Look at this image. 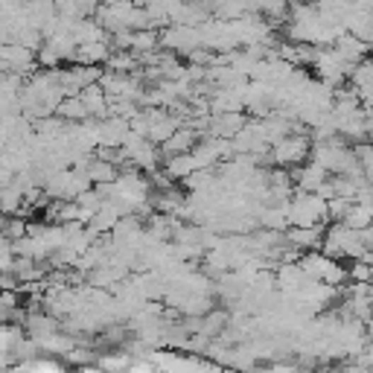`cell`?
Returning <instances> with one entry per match:
<instances>
[{"instance_id": "1", "label": "cell", "mask_w": 373, "mask_h": 373, "mask_svg": "<svg viewBox=\"0 0 373 373\" xmlns=\"http://www.w3.org/2000/svg\"><path fill=\"white\" fill-rule=\"evenodd\" d=\"M301 265H304V271L309 275V280H324V283H330V286H338V283H344V277H347V271L335 263V257H330V254H306L304 260H301Z\"/></svg>"}, {"instance_id": "2", "label": "cell", "mask_w": 373, "mask_h": 373, "mask_svg": "<svg viewBox=\"0 0 373 373\" xmlns=\"http://www.w3.org/2000/svg\"><path fill=\"white\" fill-rule=\"evenodd\" d=\"M306 137H283L275 143V152H271V158H275L277 163H297L306 158Z\"/></svg>"}, {"instance_id": "3", "label": "cell", "mask_w": 373, "mask_h": 373, "mask_svg": "<svg viewBox=\"0 0 373 373\" xmlns=\"http://www.w3.org/2000/svg\"><path fill=\"white\" fill-rule=\"evenodd\" d=\"M286 242L294 245V248H306V251H312V248L324 245V236H321V225H312V228L294 225V228L286 234Z\"/></svg>"}, {"instance_id": "4", "label": "cell", "mask_w": 373, "mask_h": 373, "mask_svg": "<svg viewBox=\"0 0 373 373\" xmlns=\"http://www.w3.org/2000/svg\"><path fill=\"white\" fill-rule=\"evenodd\" d=\"M82 103H85V108H88V114H96V117H103L105 111H108V91L103 88V85H88L82 93Z\"/></svg>"}, {"instance_id": "5", "label": "cell", "mask_w": 373, "mask_h": 373, "mask_svg": "<svg viewBox=\"0 0 373 373\" xmlns=\"http://www.w3.org/2000/svg\"><path fill=\"white\" fill-rule=\"evenodd\" d=\"M193 140H195V132H193V129H178L169 140H163V152H166V155L190 152V149H193Z\"/></svg>"}, {"instance_id": "6", "label": "cell", "mask_w": 373, "mask_h": 373, "mask_svg": "<svg viewBox=\"0 0 373 373\" xmlns=\"http://www.w3.org/2000/svg\"><path fill=\"white\" fill-rule=\"evenodd\" d=\"M59 114L67 117V120H76V122L85 120V117H91L79 93H76V96H64V99H62V105H59Z\"/></svg>"}, {"instance_id": "7", "label": "cell", "mask_w": 373, "mask_h": 373, "mask_svg": "<svg viewBox=\"0 0 373 373\" xmlns=\"http://www.w3.org/2000/svg\"><path fill=\"white\" fill-rule=\"evenodd\" d=\"M103 367H126L129 365V359H120V356H108V359H103L99 362Z\"/></svg>"}]
</instances>
